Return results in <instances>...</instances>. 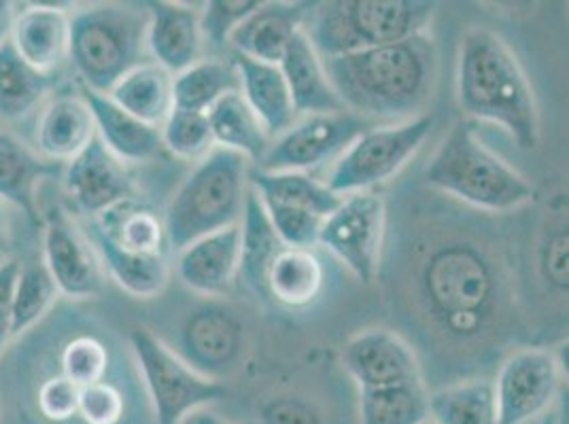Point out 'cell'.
<instances>
[{"label": "cell", "instance_id": "obj_1", "mask_svg": "<svg viewBox=\"0 0 569 424\" xmlns=\"http://www.w3.org/2000/svg\"><path fill=\"white\" fill-rule=\"evenodd\" d=\"M410 284L427 325L457 346L499 335L512 306L506 267L476 238H429L415 253Z\"/></svg>", "mask_w": 569, "mask_h": 424}, {"label": "cell", "instance_id": "obj_2", "mask_svg": "<svg viewBox=\"0 0 569 424\" xmlns=\"http://www.w3.org/2000/svg\"><path fill=\"white\" fill-rule=\"evenodd\" d=\"M328 81L347 111L359 118H417L436 90L438 48L417 34L400 43L326 58Z\"/></svg>", "mask_w": 569, "mask_h": 424}, {"label": "cell", "instance_id": "obj_3", "mask_svg": "<svg viewBox=\"0 0 569 424\" xmlns=\"http://www.w3.org/2000/svg\"><path fill=\"white\" fill-rule=\"evenodd\" d=\"M457 100L466 115L496 123L525 151L538 147L540 118L529 79L512 49L487 28L461 39Z\"/></svg>", "mask_w": 569, "mask_h": 424}, {"label": "cell", "instance_id": "obj_4", "mask_svg": "<svg viewBox=\"0 0 569 424\" xmlns=\"http://www.w3.org/2000/svg\"><path fill=\"white\" fill-rule=\"evenodd\" d=\"M426 181L478 211H519L536 198L533 185L480 141L466 119L452 125L431 155Z\"/></svg>", "mask_w": 569, "mask_h": 424}, {"label": "cell", "instance_id": "obj_5", "mask_svg": "<svg viewBox=\"0 0 569 424\" xmlns=\"http://www.w3.org/2000/svg\"><path fill=\"white\" fill-rule=\"evenodd\" d=\"M436 7L429 0L312 2L302 30L319 58L326 60L423 34Z\"/></svg>", "mask_w": 569, "mask_h": 424}, {"label": "cell", "instance_id": "obj_6", "mask_svg": "<svg viewBox=\"0 0 569 424\" xmlns=\"http://www.w3.org/2000/svg\"><path fill=\"white\" fill-rule=\"evenodd\" d=\"M249 160L230 149L214 147L174 191L164 214L172 251L240 223L249 193Z\"/></svg>", "mask_w": 569, "mask_h": 424}, {"label": "cell", "instance_id": "obj_7", "mask_svg": "<svg viewBox=\"0 0 569 424\" xmlns=\"http://www.w3.org/2000/svg\"><path fill=\"white\" fill-rule=\"evenodd\" d=\"M147 9L90 4L72 11L69 62L81 85L109 94L123 74L141 67L147 53Z\"/></svg>", "mask_w": 569, "mask_h": 424}, {"label": "cell", "instance_id": "obj_8", "mask_svg": "<svg viewBox=\"0 0 569 424\" xmlns=\"http://www.w3.org/2000/svg\"><path fill=\"white\" fill-rule=\"evenodd\" d=\"M128 340L156 412V424H186L193 412L228 395L219 380L198 374L156 333L134 327Z\"/></svg>", "mask_w": 569, "mask_h": 424}, {"label": "cell", "instance_id": "obj_9", "mask_svg": "<svg viewBox=\"0 0 569 424\" xmlns=\"http://www.w3.org/2000/svg\"><path fill=\"white\" fill-rule=\"evenodd\" d=\"M431 128V115H417L400 123L368 128L336 160L326 185L342 198L379 188L415 158Z\"/></svg>", "mask_w": 569, "mask_h": 424}, {"label": "cell", "instance_id": "obj_10", "mask_svg": "<svg viewBox=\"0 0 569 424\" xmlns=\"http://www.w3.org/2000/svg\"><path fill=\"white\" fill-rule=\"evenodd\" d=\"M385 228V200L372 191L351 193L345 195L340 206L323 219L319 246L347 265L359 283L370 286L379 276Z\"/></svg>", "mask_w": 569, "mask_h": 424}, {"label": "cell", "instance_id": "obj_11", "mask_svg": "<svg viewBox=\"0 0 569 424\" xmlns=\"http://www.w3.org/2000/svg\"><path fill=\"white\" fill-rule=\"evenodd\" d=\"M368 128L370 121L351 111L305 115L270 142L258 168L268 172H307L333 158L338 160Z\"/></svg>", "mask_w": 569, "mask_h": 424}, {"label": "cell", "instance_id": "obj_12", "mask_svg": "<svg viewBox=\"0 0 569 424\" xmlns=\"http://www.w3.org/2000/svg\"><path fill=\"white\" fill-rule=\"evenodd\" d=\"M498 424L536 423L559 388V361L546 349H522L499 367Z\"/></svg>", "mask_w": 569, "mask_h": 424}, {"label": "cell", "instance_id": "obj_13", "mask_svg": "<svg viewBox=\"0 0 569 424\" xmlns=\"http://www.w3.org/2000/svg\"><path fill=\"white\" fill-rule=\"evenodd\" d=\"M43 263L62 297H96L104 286L107 272L92 240L60 209L46 216Z\"/></svg>", "mask_w": 569, "mask_h": 424}, {"label": "cell", "instance_id": "obj_14", "mask_svg": "<svg viewBox=\"0 0 569 424\" xmlns=\"http://www.w3.org/2000/svg\"><path fill=\"white\" fill-rule=\"evenodd\" d=\"M134 179L102 141L96 137L64 170V193L72 209L88 219L113 211L134 198Z\"/></svg>", "mask_w": 569, "mask_h": 424}, {"label": "cell", "instance_id": "obj_15", "mask_svg": "<svg viewBox=\"0 0 569 424\" xmlns=\"http://www.w3.org/2000/svg\"><path fill=\"white\" fill-rule=\"evenodd\" d=\"M345 370L359 388H382L406 382H423L421 363L412 346L391 330H366L342 349Z\"/></svg>", "mask_w": 569, "mask_h": 424}, {"label": "cell", "instance_id": "obj_16", "mask_svg": "<svg viewBox=\"0 0 569 424\" xmlns=\"http://www.w3.org/2000/svg\"><path fill=\"white\" fill-rule=\"evenodd\" d=\"M244 346V325L237 312L223 306H202L183 323V361L198 374L217 380L228 374Z\"/></svg>", "mask_w": 569, "mask_h": 424}, {"label": "cell", "instance_id": "obj_17", "mask_svg": "<svg viewBox=\"0 0 569 424\" xmlns=\"http://www.w3.org/2000/svg\"><path fill=\"white\" fill-rule=\"evenodd\" d=\"M72 9V2L22 4L9 43L32 69L56 74L69 62Z\"/></svg>", "mask_w": 569, "mask_h": 424}, {"label": "cell", "instance_id": "obj_18", "mask_svg": "<svg viewBox=\"0 0 569 424\" xmlns=\"http://www.w3.org/2000/svg\"><path fill=\"white\" fill-rule=\"evenodd\" d=\"M147 51L172 77L200 60V13L183 2H147Z\"/></svg>", "mask_w": 569, "mask_h": 424}, {"label": "cell", "instance_id": "obj_19", "mask_svg": "<svg viewBox=\"0 0 569 424\" xmlns=\"http://www.w3.org/2000/svg\"><path fill=\"white\" fill-rule=\"evenodd\" d=\"M240 270V228H228L200 238L179 251L177 274L183 284L204 297H223L232 291Z\"/></svg>", "mask_w": 569, "mask_h": 424}, {"label": "cell", "instance_id": "obj_20", "mask_svg": "<svg viewBox=\"0 0 569 424\" xmlns=\"http://www.w3.org/2000/svg\"><path fill=\"white\" fill-rule=\"evenodd\" d=\"M312 2H261L260 7L238 26L230 41L240 55L279 64L291 39L302 30Z\"/></svg>", "mask_w": 569, "mask_h": 424}, {"label": "cell", "instance_id": "obj_21", "mask_svg": "<svg viewBox=\"0 0 569 424\" xmlns=\"http://www.w3.org/2000/svg\"><path fill=\"white\" fill-rule=\"evenodd\" d=\"M96 139L90 107L79 94L56 95L41 109L34 151L51 164H69Z\"/></svg>", "mask_w": 569, "mask_h": 424}, {"label": "cell", "instance_id": "obj_22", "mask_svg": "<svg viewBox=\"0 0 569 424\" xmlns=\"http://www.w3.org/2000/svg\"><path fill=\"white\" fill-rule=\"evenodd\" d=\"M79 95L92 111L96 137L119 158L123 164H139L158 158L164 151L160 128L147 125L141 119L126 113L107 94L81 85Z\"/></svg>", "mask_w": 569, "mask_h": 424}, {"label": "cell", "instance_id": "obj_23", "mask_svg": "<svg viewBox=\"0 0 569 424\" xmlns=\"http://www.w3.org/2000/svg\"><path fill=\"white\" fill-rule=\"evenodd\" d=\"M279 69L283 72L298 115H326L347 111L333 92L323 69V60L312 48L305 30H300L284 49Z\"/></svg>", "mask_w": 569, "mask_h": 424}, {"label": "cell", "instance_id": "obj_24", "mask_svg": "<svg viewBox=\"0 0 569 424\" xmlns=\"http://www.w3.org/2000/svg\"><path fill=\"white\" fill-rule=\"evenodd\" d=\"M232 64L240 81V95L260 119L268 139L281 137L296 123V109L279 64H266L234 53Z\"/></svg>", "mask_w": 569, "mask_h": 424}, {"label": "cell", "instance_id": "obj_25", "mask_svg": "<svg viewBox=\"0 0 569 424\" xmlns=\"http://www.w3.org/2000/svg\"><path fill=\"white\" fill-rule=\"evenodd\" d=\"M88 238L94 244L104 272L132 297L153 300L164 293L170 283V263L167 255H147L121 249L118 242L107 236L94 221H90Z\"/></svg>", "mask_w": 569, "mask_h": 424}, {"label": "cell", "instance_id": "obj_26", "mask_svg": "<svg viewBox=\"0 0 569 424\" xmlns=\"http://www.w3.org/2000/svg\"><path fill=\"white\" fill-rule=\"evenodd\" d=\"M56 172L58 164L46 162L13 132L0 130V202L39 221V183Z\"/></svg>", "mask_w": 569, "mask_h": 424}, {"label": "cell", "instance_id": "obj_27", "mask_svg": "<svg viewBox=\"0 0 569 424\" xmlns=\"http://www.w3.org/2000/svg\"><path fill=\"white\" fill-rule=\"evenodd\" d=\"M238 228H240L238 281H242L244 286L261 300H268V291H266L268 272L284 246L268 219V212L261 204L260 195L251 188L247 193L244 211Z\"/></svg>", "mask_w": 569, "mask_h": 424}, {"label": "cell", "instance_id": "obj_28", "mask_svg": "<svg viewBox=\"0 0 569 424\" xmlns=\"http://www.w3.org/2000/svg\"><path fill=\"white\" fill-rule=\"evenodd\" d=\"M326 284V267L312 249H287L277 255L268 272V300L291 310L317 302Z\"/></svg>", "mask_w": 569, "mask_h": 424}, {"label": "cell", "instance_id": "obj_29", "mask_svg": "<svg viewBox=\"0 0 569 424\" xmlns=\"http://www.w3.org/2000/svg\"><path fill=\"white\" fill-rule=\"evenodd\" d=\"M172 81L174 77L160 64L142 62L141 67L123 74L107 95L142 123L162 128L174 107Z\"/></svg>", "mask_w": 569, "mask_h": 424}, {"label": "cell", "instance_id": "obj_30", "mask_svg": "<svg viewBox=\"0 0 569 424\" xmlns=\"http://www.w3.org/2000/svg\"><path fill=\"white\" fill-rule=\"evenodd\" d=\"M56 74L32 69L11 43L0 48V119L7 123L28 118L43 104Z\"/></svg>", "mask_w": 569, "mask_h": 424}, {"label": "cell", "instance_id": "obj_31", "mask_svg": "<svg viewBox=\"0 0 569 424\" xmlns=\"http://www.w3.org/2000/svg\"><path fill=\"white\" fill-rule=\"evenodd\" d=\"M249 183L261 202L302 209L323 219L342 202V195L333 193L326 183L312 179L307 172H268L256 168L249 170Z\"/></svg>", "mask_w": 569, "mask_h": 424}, {"label": "cell", "instance_id": "obj_32", "mask_svg": "<svg viewBox=\"0 0 569 424\" xmlns=\"http://www.w3.org/2000/svg\"><path fill=\"white\" fill-rule=\"evenodd\" d=\"M209 123L214 147L240 153L249 162H260L270 147V139L261 128L260 119L249 109L240 92L226 94L209 109Z\"/></svg>", "mask_w": 569, "mask_h": 424}, {"label": "cell", "instance_id": "obj_33", "mask_svg": "<svg viewBox=\"0 0 569 424\" xmlns=\"http://www.w3.org/2000/svg\"><path fill=\"white\" fill-rule=\"evenodd\" d=\"M431 424H498V401L491 380L476 377L429 393Z\"/></svg>", "mask_w": 569, "mask_h": 424}, {"label": "cell", "instance_id": "obj_34", "mask_svg": "<svg viewBox=\"0 0 569 424\" xmlns=\"http://www.w3.org/2000/svg\"><path fill=\"white\" fill-rule=\"evenodd\" d=\"M361 424H427L429 393L426 382H406L359 391Z\"/></svg>", "mask_w": 569, "mask_h": 424}, {"label": "cell", "instance_id": "obj_35", "mask_svg": "<svg viewBox=\"0 0 569 424\" xmlns=\"http://www.w3.org/2000/svg\"><path fill=\"white\" fill-rule=\"evenodd\" d=\"M240 92L238 72L232 62L198 60L188 71L174 74L172 102L177 109L209 113L217 100Z\"/></svg>", "mask_w": 569, "mask_h": 424}, {"label": "cell", "instance_id": "obj_36", "mask_svg": "<svg viewBox=\"0 0 569 424\" xmlns=\"http://www.w3.org/2000/svg\"><path fill=\"white\" fill-rule=\"evenodd\" d=\"M96 225L118 242L121 249L147 253V255H167V228L164 221L147 206H134L132 200L113 211L104 212L96 219Z\"/></svg>", "mask_w": 569, "mask_h": 424}, {"label": "cell", "instance_id": "obj_37", "mask_svg": "<svg viewBox=\"0 0 569 424\" xmlns=\"http://www.w3.org/2000/svg\"><path fill=\"white\" fill-rule=\"evenodd\" d=\"M58 297H62V295H60L43 261L22 265L16 286H13L11 335L18 337L24 331L32 330L39 321H43L48 316L49 310L56 306Z\"/></svg>", "mask_w": 569, "mask_h": 424}, {"label": "cell", "instance_id": "obj_38", "mask_svg": "<svg viewBox=\"0 0 569 424\" xmlns=\"http://www.w3.org/2000/svg\"><path fill=\"white\" fill-rule=\"evenodd\" d=\"M162 144L179 160H204L214 149L213 132L207 113L172 107L160 128Z\"/></svg>", "mask_w": 569, "mask_h": 424}, {"label": "cell", "instance_id": "obj_39", "mask_svg": "<svg viewBox=\"0 0 569 424\" xmlns=\"http://www.w3.org/2000/svg\"><path fill=\"white\" fill-rule=\"evenodd\" d=\"M60 365L62 376L83 388L104 380L109 370V351L92 335H77L62 349Z\"/></svg>", "mask_w": 569, "mask_h": 424}, {"label": "cell", "instance_id": "obj_40", "mask_svg": "<svg viewBox=\"0 0 569 424\" xmlns=\"http://www.w3.org/2000/svg\"><path fill=\"white\" fill-rule=\"evenodd\" d=\"M279 240L287 249H312L319 244L323 216L277 202H261Z\"/></svg>", "mask_w": 569, "mask_h": 424}, {"label": "cell", "instance_id": "obj_41", "mask_svg": "<svg viewBox=\"0 0 569 424\" xmlns=\"http://www.w3.org/2000/svg\"><path fill=\"white\" fill-rule=\"evenodd\" d=\"M261 0H211L200 13L202 41L213 48H223L232 32L242 24L258 7Z\"/></svg>", "mask_w": 569, "mask_h": 424}, {"label": "cell", "instance_id": "obj_42", "mask_svg": "<svg viewBox=\"0 0 569 424\" xmlns=\"http://www.w3.org/2000/svg\"><path fill=\"white\" fill-rule=\"evenodd\" d=\"M538 267L545 281L552 291L559 295H568V223L559 219L557 228L546 232L540 255H538Z\"/></svg>", "mask_w": 569, "mask_h": 424}, {"label": "cell", "instance_id": "obj_43", "mask_svg": "<svg viewBox=\"0 0 569 424\" xmlns=\"http://www.w3.org/2000/svg\"><path fill=\"white\" fill-rule=\"evenodd\" d=\"M123 395L109 382L83 386L79 393V416L86 424H119L123 418Z\"/></svg>", "mask_w": 569, "mask_h": 424}, {"label": "cell", "instance_id": "obj_44", "mask_svg": "<svg viewBox=\"0 0 569 424\" xmlns=\"http://www.w3.org/2000/svg\"><path fill=\"white\" fill-rule=\"evenodd\" d=\"M258 421L260 424H328L321 407L302 395H277L263 401Z\"/></svg>", "mask_w": 569, "mask_h": 424}, {"label": "cell", "instance_id": "obj_45", "mask_svg": "<svg viewBox=\"0 0 569 424\" xmlns=\"http://www.w3.org/2000/svg\"><path fill=\"white\" fill-rule=\"evenodd\" d=\"M79 393L81 386L69 377H49L39 388V412L49 423H67L79 412Z\"/></svg>", "mask_w": 569, "mask_h": 424}, {"label": "cell", "instance_id": "obj_46", "mask_svg": "<svg viewBox=\"0 0 569 424\" xmlns=\"http://www.w3.org/2000/svg\"><path fill=\"white\" fill-rule=\"evenodd\" d=\"M20 267H22L20 261H0V356L4 353L7 344L13 340V335H11V302H13V286L18 281Z\"/></svg>", "mask_w": 569, "mask_h": 424}, {"label": "cell", "instance_id": "obj_47", "mask_svg": "<svg viewBox=\"0 0 569 424\" xmlns=\"http://www.w3.org/2000/svg\"><path fill=\"white\" fill-rule=\"evenodd\" d=\"M18 4L11 0H0V48L11 41L13 24L18 18Z\"/></svg>", "mask_w": 569, "mask_h": 424}, {"label": "cell", "instance_id": "obj_48", "mask_svg": "<svg viewBox=\"0 0 569 424\" xmlns=\"http://www.w3.org/2000/svg\"><path fill=\"white\" fill-rule=\"evenodd\" d=\"M13 246V216L9 204L0 202V255H7Z\"/></svg>", "mask_w": 569, "mask_h": 424}, {"label": "cell", "instance_id": "obj_49", "mask_svg": "<svg viewBox=\"0 0 569 424\" xmlns=\"http://www.w3.org/2000/svg\"><path fill=\"white\" fill-rule=\"evenodd\" d=\"M193 424H232L228 423V421H223V418H219L217 414H211V412H202V414H198L196 418H193Z\"/></svg>", "mask_w": 569, "mask_h": 424}, {"label": "cell", "instance_id": "obj_50", "mask_svg": "<svg viewBox=\"0 0 569 424\" xmlns=\"http://www.w3.org/2000/svg\"><path fill=\"white\" fill-rule=\"evenodd\" d=\"M531 424H559V418L555 414H548V416H540L536 423Z\"/></svg>", "mask_w": 569, "mask_h": 424}, {"label": "cell", "instance_id": "obj_51", "mask_svg": "<svg viewBox=\"0 0 569 424\" xmlns=\"http://www.w3.org/2000/svg\"><path fill=\"white\" fill-rule=\"evenodd\" d=\"M427 424H431V423H427Z\"/></svg>", "mask_w": 569, "mask_h": 424}, {"label": "cell", "instance_id": "obj_52", "mask_svg": "<svg viewBox=\"0 0 569 424\" xmlns=\"http://www.w3.org/2000/svg\"><path fill=\"white\" fill-rule=\"evenodd\" d=\"M559 424H561V423H559Z\"/></svg>", "mask_w": 569, "mask_h": 424}]
</instances>
